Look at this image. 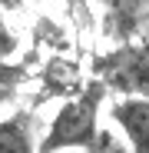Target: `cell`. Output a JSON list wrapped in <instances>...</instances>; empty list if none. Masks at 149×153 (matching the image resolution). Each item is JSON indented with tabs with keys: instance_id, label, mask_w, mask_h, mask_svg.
Returning a JSON list of instances; mask_svg holds the SVG:
<instances>
[{
	"instance_id": "7",
	"label": "cell",
	"mask_w": 149,
	"mask_h": 153,
	"mask_svg": "<svg viewBox=\"0 0 149 153\" xmlns=\"http://www.w3.org/2000/svg\"><path fill=\"white\" fill-rule=\"evenodd\" d=\"M0 100H4V93H0Z\"/></svg>"
},
{
	"instance_id": "4",
	"label": "cell",
	"mask_w": 149,
	"mask_h": 153,
	"mask_svg": "<svg viewBox=\"0 0 149 153\" xmlns=\"http://www.w3.org/2000/svg\"><path fill=\"white\" fill-rule=\"evenodd\" d=\"M0 153H37L27 113H13L0 120Z\"/></svg>"
},
{
	"instance_id": "1",
	"label": "cell",
	"mask_w": 149,
	"mask_h": 153,
	"mask_svg": "<svg viewBox=\"0 0 149 153\" xmlns=\"http://www.w3.org/2000/svg\"><path fill=\"white\" fill-rule=\"evenodd\" d=\"M106 87L93 80L76 90L73 97H66L50 130L43 133V140L37 143V153H66V150H93L99 143V110H103V100H106Z\"/></svg>"
},
{
	"instance_id": "6",
	"label": "cell",
	"mask_w": 149,
	"mask_h": 153,
	"mask_svg": "<svg viewBox=\"0 0 149 153\" xmlns=\"http://www.w3.org/2000/svg\"><path fill=\"white\" fill-rule=\"evenodd\" d=\"M142 17H146V20H149V10H146V13H142Z\"/></svg>"
},
{
	"instance_id": "3",
	"label": "cell",
	"mask_w": 149,
	"mask_h": 153,
	"mask_svg": "<svg viewBox=\"0 0 149 153\" xmlns=\"http://www.w3.org/2000/svg\"><path fill=\"white\" fill-rule=\"evenodd\" d=\"M109 117L123 130L133 153H149V100L142 97H116L109 103Z\"/></svg>"
},
{
	"instance_id": "2",
	"label": "cell",
	"mask_w": 149,
	"mask_h": 153,
	"mask_svg": "<svg viewBox=\"0 0 149 153\" xmlns=\"http://www.w3.org/2000/svg\"><path fill=\"white\" fill-rule=\"evenodd\" d=\"M93 76L116 97L149 100V40H123L96 60Z\"/></svg>"
},
{
	"instance_id": "5",
	"label": "cell",
	"mask_w": 149,
	"mask_h": 153,
	"mask_svg": "<svg viewBox=\"0 0 149 153\" xmlns=\"http://www.w3.org/2000/svg\"><path fill=\"white\" fill-rule=\"evenodd\" d=\"M66 7H70L73 13H83V17H86V0H66Z\"/></svg>"
}]
</instances>
